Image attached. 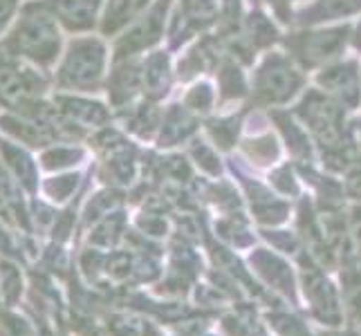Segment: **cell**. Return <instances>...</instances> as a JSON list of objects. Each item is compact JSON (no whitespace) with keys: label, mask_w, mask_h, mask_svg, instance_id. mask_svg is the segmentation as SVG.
<instances>
[{"label":"cell","mask_w":361,"mask_h":336,"mask_svg":"<svg viewBox=\"0 0 361 336\" xmlns=\"http://www.w3.org/2000/svg\"><path fill=\"white\" fill-rule=\"evenodd\" d=\"M269 184L283 195L298 193V178L294 173V164H281L269 173Z\"/></svg>","instance_id":"28"},{"label":"cell","mask_w":361,"mask_h":336,"mask_svg":"<svg viewBox=\"0 0 361 336\" xmlns=\"http://www.w3.org/2000/svg\"><path fill=\"white\" fill-rule=\"evenodd\" d=\"M142 77H144V99L161 104L171 97L176 88V58L166 47L151 49L142 56Z\"/></svg>","instance_id":"14"},{"label":"cell","mask_w":361,"mask_h":336,"mask_svg":"<svg viewBox=\"0 0 361 336\" xmlns=\"http://www.w3.org/2000/svg\"><path fill=\"white\" fill-rule=\"evenodd\" d=\"M0 45L11 56L49 74L63 54V27L43 7L41 0H27L9 32L0 39Z\"/></svg>","instance_id":"1"},{"label":"cell","mask_w":361,"mask_h":336,"mask_svg":"<svg viewBox=\"0 0 361 336\" xmlns=\"http://www.w3.org/2000/svg\"><path fill=\"white\" fill-rule=\"evenodd\" d=\"M113 63V47L102 34L72 36L54 68L52 81L59 92L97 94L106 88Z\"/></svg>","instance_id":"2"},{"label":"cell","mask_w":361,"mask_h":336,"mask_svg":"<svg viewBox=\"0 0 361 336\" xmlns=\"http://www.w3.org/2000/svg\"><path fill=\"white\" fill-rule=\"evenodd\" d=\"M63 32L81 36L99 30L106 0H41Z\"/></svg>","instance_id":"11"},{"label":"cell","mask_w":361,"mask_h":336,"mask_svg":"<svg viewBox=\"0 0 361 336\" xmlns=\"http://www.w3.org/2000/svg\"><path fill=\"white\" fill-rule=\"evenodd\" d=\"M312 85L332 97L350 115L361 110V58L348 54L312 74Z\"/></svg>","instance_id":"8"},{"label":"cell","mask_w":361,"mask_h":336,"mask_svg":"<svg viewBox=\"0 0 361 336\" xmlns=\"http://www.w3.org/2000/svg\"><path fill=\"white\" fill-rule=\"evenodd\" d=\"M247 66L231 56H225L214 72V83L218 90V108H235L249 104V74Z\"/></svg>","instance_id":"17"},{"label":"cell","mask_w":361,"mask_h":336,"mask_svg":"<svg viewBox=\"0 0 361 336\" xmlns=\"http://www.w3.org/2000/svg\"><path fill=\"white\" fill-rule=\"evenodd\" d=\"M350 235H353V240H355L357 254L361 258V204H357L350 211Z\"/></svg>","instance_id":"31"},{"label":"cell","mask_w":361,"mask_h":336,"mask_svg":"<svg viewBox=\"0 0 361 336\" xmlns=\"http://www.w3.org/2000/svg\"><path fill=\"white\" fill-rule=\"evenodd\" d=\"M23 292H25L23 269L11 258L0 256V298H3V307L11 309L20 305Z\"/></svg>","instance_id":"24"},{"label":"cell","mask_w":361,"mask_h":336,"mask_svg":"<svg viewBox=\"0 0 361 336\" xmlns=\"http://www.w3.org/2000/svg\"><path fill=\"white\" fill-rule=\"evenodd\" d=\"M85 157H88V151L77 142H56L41 151L39 166L45 173H66L83 164Z\"/></svg>","instance_id":"22"},{"label":"cell","mask_w":361,"mask_h":336,"mask_svg":"<svg viewBox=\"0 0 361 336\" xmlns=\"http://www.w3.org/2000/svg\"><path fill=\"white\" fill-rule=\"evenodd\" d=\"M153 3L155 0H106L102 23H99V34L106 36V39H115Z\"/></svg>","instance_id":"20"},{"label":"cell","mask_w":361,"mask_h":336,"mask_svg":"<svg viewBox=\"0 0 361 336\" xmlns=\"http://www.w3.org/2000/svg\"><path fill=\"white\" fill-rule=\"evenodd\" d=\"M173 5L176 0H155L140 18L117 34L113 41V61L144 56L151 49H157L159 43L166 39Z\"/></svg>","instance_id":"6"},{"label":"cell","mask_w":361,"mask_h":336,"mask_svg":"<svg viewBox=\"0 0 361 336\" xmlns=\"http://www.w3.org/2000/svg\"><path fill=\"white\" fill-rule=\"evenodd\" d=\"M245 5L265 9L267 14H271L283 25V27L290 30L294 25V14H296V7L301 5V0H245Z\"/></svg>","instance_id":"27"},{"label":"cell","mask_w":361,"mask_h":336,"mask_svg":"<svg viewBox=\"0 0 361 336\" xmlns=\"http://www.w3.org/2000/svg\"><path fill=\"white\" fill-rule=\"evenodd\" d=\"M355 139H357V148L361 153V110L355 115Z\"/></svg>","instance_id":"33"},{"label":"cell","mask_w":361,"mask_h":336,"mask_svg":"<svg viewBox=\"0 0 361 336\" xmlns=\"http://www.w3.org/2000/svg\"><path fill=\"white\" fill-rule=\"evenodd\" d=\"M350 30L353 23L290 27L283 34L281 47L298 68L312 77L321 68L350 54Z\"/></svg>","instance_id":"4"},{"label":"cell","mask_w":361,"mask_h":336,"mask_svg":"<svg viewBox=\"0 0 361 336\" xmlns=\"http://www.w3.org/2000/svg\"><path fill=\"white\" fill-rule=\"evenodd\" d=\"M220 151L211 144L207 137H193V139L189 142V157L193 164L200 168L202 173H207V175L211 178H218L222 173V161H220Z\"/></svg>","instance_id":"26"},{"label":"cell","mask_w":361,"mask_h":336,"mask_svg":"<svg viewBox=\"0 0 361 336\" xmlns=\"http://www.w3.org/2000/svg\"><path fill=\"white\" fill-rule=\"evenodd\" d=\"M269 123L276 130L279 139L283 144L285 151L290 153L294 159V164H312L317 159V148L310 132L305 126L296 119L292 108H276V110H267Z\"/></svg>","instance_id":"12"},{"label":"cell","mask_w":361,"mask_h":336,"mask_svg":"<svg viewBox=\"0 0 361 336\" xmlns=\"http://www.w3.org/2000/svg\"><path fill=\"white\" fill-rule=\"evenodd\" d=\"M0 307H3V298H0Z\"/></svg>","instance_id":"34"},{"label":"cell","mask_w":361,"mask_h":336,"mask_svg":"<svg viewBox=\"0 0 361 336\" xmlns=\"http://www.w3.org/2000/svg\"><path fill=\"white\" fill-rule=\"evenodd\" d=\"M56 110L70 121L74 128L83 135L88 130H102L113 123L115 112L104 101H99L92 94H77V92H56L52 99Z\"/></svg>","instance_id":"9"},{"label":"cell","mask_w":361,"mask_h":336,"mask_svg":"<svg viewBox=\"0 0 361 336\" xmlns=\"http://www.w3.org/2000/svg\"><path fill=\"white\" fill-rule=\"evenodd\" d=\"M115 115L121 119L123 128H126L130 135H135L137 139H153L157 137L159 123H161V115H164V108L157 101H151V99H140L137 104L128 106L126 110H119Z\"/></svg>","instance_id":"19"},{"label":"cell","mask_w":361,"mask_h":336,"mask_svg":"<svg viewBox=\"0 0 361 336\" xmlns=\"http://www.w3.org/2000/svg\"><path fill=\"white\" fill-rule=\"evenodd\" d=\"M180 101L189 108L193 115H197L202 121L207 117H211L218 108V90H216V83L202 77L197 81L186 83V90L182 94Z\"/></svg>","instance_id":"23"},{"label":"cell","mask_w":361,"mask_h":336,"mask_svg":"<svg viewBox=\"0 0 361 336\" xmlns=\"http://www.w3.org/2000/svg\"><path fill=\"white\" fill-rule=\"evenodd\" d=\"M79 186H81V173L79 170L52 173V178L41 182V195L49 204H66Z\"/></svg>","instance_id":"25"},{"label":"cell","mask_w":361,"mask_h":336,"mask_svg":"<svg viewBox=\"0 0 361 336\" xmlns=\"http://www.w3.org/2000/svg\"><path fill=\"white\" fill-rule=\"evenodd\" d=\"M345 193L353 197V200L361 202V153L355 157L350 168L345 170Z\"/></svg>","instance_id":"29"},{"label":"cell","mask_w":361,"mask_h":336,"mask_svg":"<svg viewBox=\"0 0 361 336\" xmlns=\"http://www.w3.org/2000/svg\"><path fill=\"white\" fill-rule=\"evenodd\" d=\"M222 0H176L169 20L166 47L182 52L195 39L214 32L220 23Z\"/></svg>","instance_id":"7"},{"label":"cell","mask_w":361,"mask_h":336,"mask_svg":"<svg viewBox=\"0 0 361 336\" xmlns=\"http://www.w3.org/2000/svg\"><path fill=\"white\" fill-rule=\"evenodd\" d=\"M361 16V0H305L296 7L292 27L353 23Z\"/></svg>","instance_id":"15"},{"label":"cell","mask_w":361,"mask_h":336,"mask_svg":"<svg viewBox=\"0 0 361 336\" xmlns=\"http://www.w3.org/2000/svg\"><path fill=\"white\" fill-rule=\"evenodd\" d=\"M20 7H23L20 0H0V39H3L11 25H14Z\"/></svg>","instance_id":"30"},{"label":"cell","mask_w":361,"mask_h":336,"mask_svg":"<svg viewBox=\"0 0 361 336\" xmlns=\"http://www.w3.org/2000/svg\"><path fill=\"white\" fill-rule=\"evenodd\" d=\"M200 130H202V119L193 115L182 101H173L164 108L155 144L157 148L171 151V148L189 144L193 137L200 135Z\"/></svg>","instance_id":"16"},{"label":"cell","mask_w":361,"mask_h":336,"mask_svg":"<svg viewBox=\"0 0 361 336\" xmlns=\"http://www.w3.org/2000/svg\"><path fill=\"white\" fill-rule=\"evenodd\" d=\"M350 52L361 58V16L353 20V30H350Z\"/></svg>","instance_id":"32"},{"label":"cell","mask_w":361,"mask_h":336,"mask_svg":"<svg viewBox=\"0 0 361 336\" xmlns=\"http://www.w3.org/2000/svg\"><path fill=\"white\" fill-rule=\"evenodd\" d=\"M238 146L243 151V157L249 161V164L260 166V168L274 166L283 155V144L279 139L276 130H271V123H269V128H263V130H258L254 135L245 137V139H240Z\"/></svg>","instance_id":"21"},{"label":"cell","mask_w":361,"mask_h":336,"mask_svg":"<svg viewBox=\"0 0 361 336\" xmlns=\"http://www.w3.org/2000/svg\"><path fill=\"white\" fill-rule=\"evenodd\" d=\"M249 115V106H243V110H231V112H222V115H211L202 121V130L204 137L214 144L218 151L222 153H231L235 146L240 144V135L247 123Z\"/></svg>","instance_id":"18"},{"label":"cell","mask_w":361,"mask_h":336,"mask_svg":"<svg viewBox=\"0 0 361 336\" xmlns=\"http://www.w3.org/2000/svg\"><path fill=\"white\" fill-rule=\"evenodd\" d=\"M104 90L108 97V106L113 108V112L126 110L128 106L144 99L142 56L113 61Z\"/></svg>","instance_id":"10"},{"label":"cell","mask_w":361,"mask_h":336,"mask_svg":"<svg viewBox=\"0 0 361 336\" xmlns=\"http://www.w3.org/2000/svg\"><path fill=\"white\" fill-rule=\"evenodd\" d=\"M49 90L47 72L11 56L0 45V108L23 110L45 99Z\"/></svg>","instance_id":"5"},{"label":"cell","mask_w":361,"mask_h":336,"mask_svg":"<svg viewBox=\"0 0 361 336\" xmlns=\"http://www.w3.org/2000/svg\"><path fill=\"white\" fill-rule=\"evenodd\" d=\"M30 151L32 148L0 135V164L25 193L30 197H36L41 191V166L39 159H34Z\"/></svg>","instance_id":"13"},{"label":"cell","mask_w":361,"mask_h":336,"mask_svg":"<svg viewBox=\"0 0 361 336\" xmlns=\"http://www.w3.org/2000/svg\"><path fill=\"white\" fill-rule=\"evenodd\" d=\"M310 85V74L298 68L279 45L260 54L249 72V106L256 110L290 108Z\"/></svg>","instance_id":"3"}]
</instances>
